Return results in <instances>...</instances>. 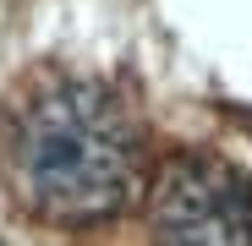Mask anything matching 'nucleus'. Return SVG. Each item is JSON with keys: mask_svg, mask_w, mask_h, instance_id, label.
Instances as JSON below:
<instances>
[{"mask_svg": "<svg viewBox=\"0 0 252 246\" xmlns=\"http://www.w3.org/2000/svg\"><path fill=\"white\" fill-rule=\"evenodd\" d=\"M11 191L50 224H99L143 186V132L110 82L50 77L6 126Z\"/></svg>", "mask_w": 252, "mask_h": 246, "instance_id": "f257e3e1", "label": "nucleus"}, {"mask_svg": "<svg viewBox=\"0 0 252 246\" xmlns=\"http://www.w3.org/2000/svg\"><path fill=\"white\" fill-rule=\"evenodd\" d=\"M148 214L159 246H252V175L214 153H176Z\"/></svg>", "mask_w": 252, "mask_h": 246, "instance_id": "f03ea898", "label": "nucleus"}]
</instances>
